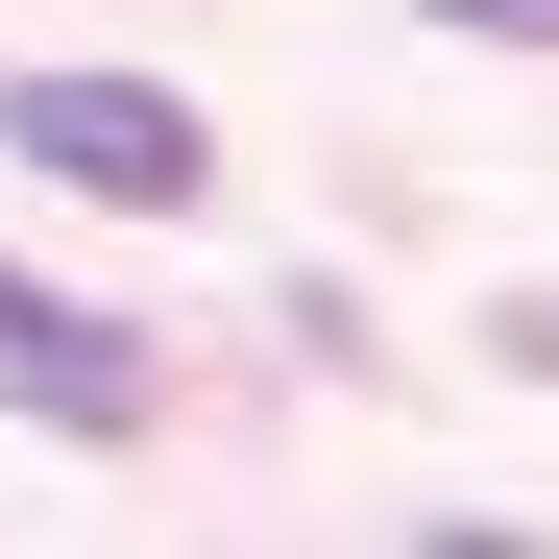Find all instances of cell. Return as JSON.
<instances>
[{
	"label": "cell",
	"instance_id": "obj_2",
	"mask_svg": "<svg viewBox=\"0 0 559 559\" xmlns=\"http://www.w3.org/2000/svg\"><path fill=\"white\" fill-rule=\"evenodd\" d=\"M0 390H25L49 438H146V414H170V365H146L122 317H73L49 267H0Z\"/></svg>",
	"mask_w": 559,
	"mask_h": 559
},
{
	"label": "cell",
	"instance_id": "obj_3",
	"mask_svg": "<svg viewBox=\"0 0 559 559\" xmlns=\"http://www.w3.org/2000/svg\"><path fill=\"white\" fill-rule=\"evenodd\" d=\"M438 25H462V49H559V0H438Z\"/></svg>",
	"mask_w": 559,
	"mask_h": 559
},
{
	"label": "cell",
	"instance_id": "obj_1",
	"mask_svg": "<svg viewBox=\"0 0 559 559\" xmlns=\"http://www.w3.org/2000/svg\"><path fill=\"white\" fill-rule=\"evenodd\" d=\"M0 146L73 170V195H122V219H195V195H219V122L146 98V73H0Z\"/></svg>",
	"mask_w": 559,
	"mask_h": 559
}]
</instances>
